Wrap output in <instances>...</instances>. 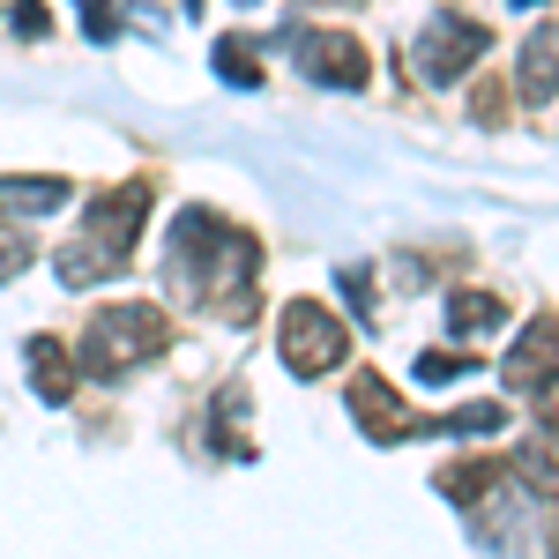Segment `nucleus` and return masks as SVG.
I'll return each mask as SVG.
<instances>
[{"instance_id":"nucleus-1","label":"nucleus","mask_w":559,"mask_h":559,"mask_svg":"<svg viewBox=\"0 0 559 559\" xmlns=\"http://www.w3.org/2000/svg\"><path fill=\"white\" fill-rule=\"evenodd\" d=\"M254 284H261V239L231 231L216 210L173 216V292L216 306L224 321H247L254 313Z\"/></svg>"},{"instance_id":"nucleus-2","label":"nucleus","mask_w":559,"mask_h":559,"mask_svg":"<svg viewBox=\"0 0 559 559\" xmlns=\"http://www.w3.org/2000/svg\"><path fill=\"white\" fill-rule=\"evenodd\" d=\"M165 344H173V321H165V306L150 299H112L90 313L83 329V366L90 373H134V366H150V358H165Z\"/></svg>"},{"instance_id":"nucleus-3","label":"nucleus","mask_w":559,"mask_h":559,"mask_svg":"<svg viewBox=\"0 0 559 559\" xmlns=\"http://www.w3.org/2000/svg\"><path fill=\"white\" fill-rule=\"evenodd\" d=\"M276 350H284V366H292L299 381H313V373H336V366H344L350 336L321 299H292L284 321H276Z\"/></svg>"},{"instance_id":"nucleus-4","label":"nucleus","mask_w":559,"mask_h":559,"mask_svg":"<svg viewBox=\"0 0 559 559\" xmlns=\"http://www.w3.org/2000/svg\"><path fill=\"white\" fill-rule=\"evenodd\" d=\"M485 45H492L485 23L455 15V8H440V15L426 23V38H418V83H426V90H455L477 60H485Z\"/></svg>"},{"instance_id":"nucleus-5","label":"nucleus","mask_w":559,"mask_h":559,"mask_svg":"<svg viewBox=\"0 0 559 559\" xmlns=\"http://www.w3.org/2000/svg\"><path fill=\"white\" fill-rule=\"evenodd\" d=\"M292 52H299L306 83H321V90H366L373 83V60H366V45L350 38V31H292Z\"/></svg>"},{"instance_id":"nucleus-6","label":"nucleus","mask_w":559,"mask_h":559,"mask_svg":"<svg viewBox=\"0 0 559 559\" xmlns=\"http://www.w3.org/2000/svg\"><path fill=\"white\" fill-rule=\"evenodd\" d=\"M142 224H150V187L134 179V187H112V194H97V202L83 210V239H90V247H105V254L128 269Z\"/></svg>"},{"instance_id":"nucleus-7","label":"nucleus","mask_w":559,"mask_h":559,"mask_svg":"<svg viewBox=\"0 0 559 559\" xmlns=\"http://www.w3.org/2000/svg\"><path fill=\"white\" fill-rule=\"evenodd\" d=\"M350 418L373 432V440H418V418H411V403L395 395L388 381H350Z\"/></svg>"},{"instance_id":"nucleus-8","label":"nucleus","mask_w":559,"mask_h":559,"mask_svg":"<svg viewBox=\"0 0 559 559\" xmlns=\"http://www.w3.org/2000/svg\"><path fill=\"white\" fill-rule=\"evenodd\" d=\"M552 366H559V329H552V321H530V329L515 336V350H508V366H500V373H508L515 388H537Z\"/></svg>"},{"instance_id":"nucleus-9","label":"nucleus","mask_w":559,"mask_h":559,"mask_svg":"<svg viewBox=\"0 0 559 559\" xmlns=\"http://www.w3.org/2000/svg\"><path fill=\"white\" fill-rule=\"evenodd\" d=\"M68 194H75V187H68V179H52V173L0 179V210H8V216H52Z\"/></svg>"},{"instance_id":"nucleus-10","label":"nucleus","mask_w":559,"mask_h":559,"mask_svg":"<svg viewBox=\"0 0 559 559\" xmlns=\"http://www.w3.org/2000/svg\"><path fill=\"white\" fill-rule=\"evenodd\" d=\"M552 90H559V31H530V45H522V97L552 105Z\"/></svg>"},{"instance_id":"nucleus-11","label":"nucleus","mask_w":559,"mask_h":559,"mask_svg":"<svg viewBox=\"0 0 559 559\" xmlns=\"http://www.w3.org/2000/svg\"><path fill=\"white\" fill-rule=\"evenodd\" d=\"M500 321H508V306L492 299V292H455V299H448V336H463V344L500 336Z\"/></svg>"},{"instance_id":"nucleus-12","label":"nucleus","mask_w":559,"mask_h":559,"mask_svg":"<svg viewBox=\"0 0 559 559\" xmlns=\"http://www.w3.org/2000/svg\"><path fill=\"white\" fill-rule=\"evenodd\" d=\"M23 358H31V381H38V395L45 403H68V373H75V358H68V344H60V336H31V350H23Z\"/></svg>"},{"instance_id":"nucleus-13","label":"nucleus","mask_w":559,"mask_h":559,"mask_svg":"<svg viewBox=\"0 0 559 559\" xmlns=\"http://www.w3.org/2000/svg\"><path fill=\"white\" fill-rule=\"evenodd\" d=\"M515 477L545 500V508H559V440H530V448H515Z\"/></svg>"},{"instance_id":"nucleus-14","label":"nucleus","mask_w":559,"mask_h":559,"mask_svg":"<svg viewBox=\"0 0 559 559\" xmlns=\"http://www.w3.org/2000/svg\"><path fill=\"white\" fill-rule=\"evenodd\" d=\"M52 269H60V284H68V292H83V284H105V276H120V261L105 254V247H90V239H68Z\"/></svg>"},{"instance_id":"nucleus-15","label":"nucleus","mask_w":559,"mask_h":559,"mask_svg":"<svg viewBox=\"0 0 559 559\" xmlns=\"http://www.w3.org/2000/svg\"><path fill=\"white\" fill-rule=\"evenodd\" d=\"M216 75L231 90H261V52L247 38H216Z\"/></svg>"},{"instance_id":"nucleus-16","label":"nucleus","mask_w":559,"mask_h":559,"mask_svg":"<svg viewBox=\"0 0 559 559\" xmlns=\"http://www.w3.org/2000/svg\"><path fill=\"white\" fill-rule=\"evenodd\" d=\"M426 432H455V440H471V432H508V411L500 403H471V411H455V418H440Z\"/></svg>"},{"instance_id":"nucleus-17","label":"nucleus","mask_w":559,"mask_h":559,"mask_svg":"<svg viewBox=\"0 0 559 559\" xmlns=\"http://www.w3.org/2000/svg\"><path fill=\"white\" fill-rule=\"evenodd\" d=\"M426 388H448V381H463V373H477V358H455V350H418V366H411Z\"/></svg>"},{"instance_id":"nucleus-18","label":"nucleus","mask_w":559,"mask_h":559,"mask_svg":"<svg viewBox=\"0 0 559 559\" xmlns=\"http://www.w3.org/2000/svg\"><path fill=\"white\" fill-rule=\"evenodd\" d=\"M23 269H31V239L23 231H0V284H15Z\"/></svg>"},{"instance_id":"nucleus-19","label":"nucleus","mask_w":559,"mask_h":559,"mask_svg":"<svg viewBox=\"0 0 559 559\" xmlns=\"http://www.w3.org/2000/svg\"><path fill=\"white\" fill-rule=\"evenodd\" d=\"M8 15H15L23 38H45V8H38V0H8Z\"/></svg>"},{"instance_id":"nucleus-20","label":"nucleus","mask_w":559,"mask_h":559,"mask_svg":"<svg viewBox=\"0 0 559 559\" xmlns=\"http://www.w3.org/2000/svg\"><path fill=\"white\" fill-rule=\"evenodd\" d=\"M90 8V38H112V15H105V0H83Z\"/></svg>"},{"instance_id":"nucleus-21","label":"nucleus","mask_w":559,"mask_h":559,"mask_svg":"<svg viewBox=\"0 0 559 559\" xmlns=\"http://www.w3.org/2000/svg\"><path fill=\"white\" fill-rule=\"evenodd\" d=\"M537 388H545V426L559 432V373H552V381H537Z\"/></svg>"},{"instance_id":"nucleus-22","label":"nucleus","mask_w":559,"mask_h":559,"mask_svg":"<svg viewBox=\"0 0 559 559\" xmlns=\"http://www.w3.org/2000/svg\"><path fill=\"white\" fill-rule=\"evenodd\" d=\"M515 8H537V0H515Z\"/></svg>"},{"instance_id":"nucleus-23","label":"nucleus","mask_w":559,"mask_h":559,"mask_svg":"<svg viewBox=\"0 0 559 559\" xmlns=\"http://www.w3.org/2000/svg\"><path fill=\"white\" fill-rule=\"evenodd\" d=\"M0 15H8V0H0Z\"/></svg>"},{"instance_id":"nucleus-24","label":"nucleus","mask_w":559,"mask_h":559,"mask_svg":"<svg viewBox=\"0 0 559 559\" xmlns=\"http://www.w3.org/2000/svg\"><path fill=\"white\" fill-rule=\"evenodd\" d=\"M239 8H254V0H239Z\"/></svg>"}]
</instances>
